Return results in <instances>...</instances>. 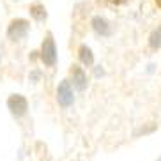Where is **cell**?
Masks as SVG:
<instances>
[{
    "mask_svg": "<svg viewBox=\"0 0 161 161\" xmlns=\"http://www.w3.org/2000/svg\"><path fill=\"white\" fill-rule=\"evenodd\" d=\"M41 60L46 66H55V62H57V50H55V43L50 34L44 37L43 46H41Z\"/></svg>",
    "mask_w": 161,
    "mask_h": 161,
    "instance_id": "obj_1",
    "label": "cell"
},
{
    "mask_svg": "<svg viewBox=\"0 0 161 161\" xmlns=\"http://www.w3.org/2000/svg\"><path fill=\"white\" fill-rule=\"evenodd\" d=\"M29 32V21L27 19H13L9 25V29H7V37L13 39V41H19V39H23Z\"/></svg>",
    "mask_w": 161,
    "mask_h": 161,
    "instance_id": "obj_2",
    "label": "cell"
},
{
    "mask_svg": "<svg viewBox=\"0 0 161 161\" xmlns=\"http://www.w3.org/2000/svg\"><path fill=\"white\" fill-rule=\"evenodd\" d=\"M7 106H9V110L13 112V115H16V117L25 115V112H27V108H29L27 99H25L23 96H19V94L11 96L9 99H7Z\"/></svg>",
    "mask_w": 161,
    "mask_h": 161,
    "instance_id": "obj_3",
    "label": "cell"
},
{
    "mask_svg": "<svg viewBox=\"0 0 161 161\" xmlns=\"http://www.w3.org/2000/svg\"><path fill=\"white\" fill-rule=\"evenodd\" d=\"M57 99L62 106H71L73 101H75V96H73V90H71V85L67 80H62L60 85L57 89Z\"/></svg>",
    "mask_w": 161,
    "mask_h": 161,
    "instance_id": "obj_4",
    "label": "cell"
},
{
    "mask_svg": "<svg viewBox=\"0 0 161 161\" xmlns=\"http://www.w3.org/2000/svg\"><path fill=\"white\" fill-rule=\"evenodd\" d=\"M71 73H73V83H75V87L78 90H83V89H85V85H87L85 73L81 71V67H78V66H73Z\"/></svg>",
    "mask_w": 161,
    "mask_h": 161,
    "instance_id": "obj_5",
    "label": "cell"
},
{
    "mask_svg": "<svg viewBox=\"0 0 161 161\" xmlns=\"http://www.w3.org/2000/svg\"><path fill=\"white\" fill-rule=\"evenodd\" d=\"M92 29L96 30V34H99V36H108L110 34V25L108 21L101 16H94L92 18Z\"/></svg>",
    "mask_w": 161,
    "mask_h": 161,
    "instance_id": "obj_6",
    "label": "cell"
},
{
    "mask_svg": "<svg viewBox=\"0 0 161 161\" xmlns=\"http://www.w3.org/2000/svg\"><path fill=\"white\" fill-rule=\"evenodd\" d=\"M78 57H80V60L85 64V66H92L94 64V55H92V52H90V48L85 46V44H81L80 50H78Z\"/></svg>",
    "mask_w": 161,
    "mask_h": 161,
    "instance_id": "obj_7",
    "label": "cell"
},
{
    "mask_svg": "<svg viewBox=\"0 0 161 161\" xmlns=\"http://www.w3.org/2000/svg\"><path fill=\"white\" fill-rule=\"evenodd\" d=\"M30 14L34 16V19H37V21H44L46 19V9H44V5L41 4H34L30 5Z\"/></svg>",
    "mask_w": 161,
    "mask_h": 161,
    "instance_id": "obj_8",
    "label": "cell"
},
{
    "mask_svg": "<svg viewBox=\"0 0 161 161\" xmlns=\"http://www.w3.org/2000/svg\"><path fill=\"white\" fill-rule=\"evenodd\" d=\"M149 44H151V48H154V50L161 48V27H159V29H156L154 32L151 34V37H149Z\"/></svg>",
    "mask_w": 161,
    "mask_h": 161,
    "instance_id": "obj_9",
    "label": "cell"
},
{
    "mask_svg": "<svg viewBox=\"0 0 161 161\" xmlns=\"http://www.w3.org/2000/svg\"><path fill=\"white\" fill-rule=\"evenodd\" d=\"M106 2H110V4H114V5H120V4H124L126 0H106Z\"/></svg>",
    "mask_w": 161,
    "mask_h": 161,
    "instance_id": "obj_10",
    "label": "cell"
},
{
    "mask_svg": "<svg viewBox=\"0 0 161 161\" xmlns=\"http://www.w3.org/2000/svg\"><path fill=\"white\" fill-rule=\"evenodd\" d=\"M156 4H158V5H159V7H161V0H156Z\"/></svg>",
    "mask_w": 161,
    "mask_h": 161,
    "instance_id": "obj_11",
    "label": "cell"
},
{
    "mask_svg": "<svg viewBox=\"0 0 161 161\" xmlns=\"http://www.w3.org/2000/svg\"><path fill=\"white\" fill-rule=\"evenodd\" d=\"M158 161H161V158H158Z\"/></svg>",
    "mask_w": 161,
    "mask_h": 161,
    "instance_id": "obj_12",
    "label": "cell"
}]
</instances>
